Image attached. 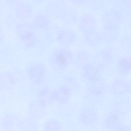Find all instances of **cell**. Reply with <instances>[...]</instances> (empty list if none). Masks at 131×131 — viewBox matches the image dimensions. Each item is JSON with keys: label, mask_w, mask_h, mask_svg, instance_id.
Instances as JSON below:
<instances>
[{"label": "cell", "mask_w": 131, "mask_h": 131, "mask_svg": "<svg viewBox=\"0 0 131 131\" xmlns=\"http://www.w3.org/2000/svg\"><path fill=\"white\" fill-rule=\"evenodd\" d=\"M56 59L58 62L63 63L65 62L66 59L65 55L62 53H59L57 55Z\"/></svg>", "instance_id": "obj_1"}, {"label": "cell", "mask_w": 131, "mask_h": 131, "mask_svg": "<svg viewBox=\"0 0 131 131\" xmlns=\"http://www.w3.org/2000/svg\"><path fill=\"white\" fill-rule=\"evenodd\" d=\"M122 64L127 68L129 67L131 65V63L129 61L126 60H123Z\"/></svg>", "instance_id": "obj_2"}]
</instances>
